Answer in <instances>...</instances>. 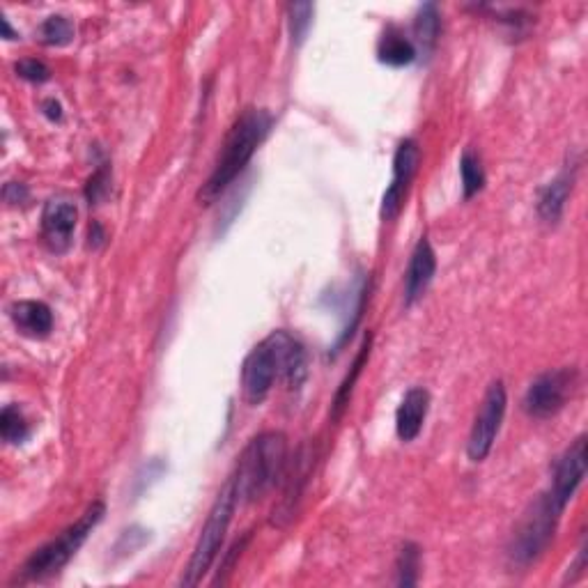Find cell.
I'll list each match as a JSON object with an SVG mask.
<instances>
[{
	"mask_svg": "<svg viewBox=\"0 0 588 588\" xmlns=\"http://www.w3.org/2000/svg\"><path fill=\"white\" fill-rule=\"evenodd\" d=\"M288 453V437L283 432L272 430L253 437L239 455L237 474L232 476L237 504H253L283 483L290 464Z\"/></svg>",
	"mask_w": 588,
	"mask_h": 588,
	"instance_id": "cell-1",
	"label": "cell"
},
{
	"mask_svg": "<svg viewBox=\"0 0 588 588\" xmlns=\"http://www.w3.org/2000/svg\"><path fill=\"white\" fill-rule=\"evenodd\" d=\"M269 127H272V118H269L265 111L249 108V111L239 115L235 125L230 129L226 143H223L221 157L216 161L212 175L207 177V182L198 193L200 203L212 205L214 200L242 175L246 164H249L253 154L258 152L260 143L265 141Z\"/></svg>",
	"mask_w": 588,
	"mask_h": 588,
	"instance_id": "cell-2",
	"label": "cell"
},
{
	"mask_svg": "<svg viewBox=\"0 0 588 588\" xmlns=\"http://www.w3.org/2000/svg\"><path fill=\"white\" fill-rule=\"evenodd\" d=\"M104 515L106 506L102 501H92L79 520L72 526H67L58 538H53L51 543L35 549L33 556L26 561V566H23V577L37 582V579H46L56 575L58 570H63L83 547L90 533L95 531V526L104 520Z\"/></svg>",
	"mask_w": 588,
	"mask_h": 588,
	"instance_id": "cell-3",
	"label": "cell"
},
{
	"mask_svg": "<svg viewBox=\"0 0 588 588\" xmlns=\"http://www.w3.org/2000/svg\"><path fill=\"white\" fill-rule=\"evenodd\" d=\"M235 508H237V492H235V485H232V478H230V481L223 485L219 497H216L210 515H207L203 531H200L198 543H196V547H193L191 561H189V566H187V570H184V577H182L184 586L200 584L207 572H210L212 563L216 561V556H219V552H221L223 540H226V533H228V526L232 522V515H235Z\"/></svg>",
	"mask_w": 588,
	"mask_h": 588,
	"instance_id": "cell-4",
	"label": "cell"
},
{
	"mask_svg": "<svg viewBox=\"0 0 588 588\" xmlns=\"http://www.w3.org/2000/svg\"><path fill=\"white\" fill-rule=\"evenodd\" d=\"M561 513L563 508L549 497V492L540 494L533 501L531 508L524 513L520 526L515 529L513 543H510L508 549L513 563H517V566H531L538 556H543L549 543H552Z\"/></svg>",
	"mask_w": 588,
	"mask_h": 588,
	"instance_id": "cell-5",
	"label": "cell"
},
{
	"mask_svg": "<svg viewBox=\"0 0 588 588\" xmlns=\"http://www.w3.org/2000/svg\"><path fill=\"white\" fill-rule=\"evenodd\" d=\"M579 373L577 368H556L533 379L529 389L524 393V412L531 419H552L566 407V402L572 398L577 389Z\"/></svg>",
	"mask_w": 588,
	"mask_h": 588,
	"instance_id": "cell-6",
	"label": "cell"
},
{
	"mask_svg": "<svg viewBox=\"0 0 588 588\" xmlns=\"http://www.w3.org/2000/svg\"><path fill=\"white\" fill-rule=\"evenodd\" d=\"M281 375V347L276 331L255 345L242 366V391L249 405H260Z\"/></svg>",
	"mask_w": 588,
	"mask_h": 588,
	"instance_id": "cell-7",
	"label": "cell"
},
{
	"mask_svg": "<svg viewBox=\"0 0 588 588\" xmlns=\"http://www.w3.org/2000/svg\"><path fill=\"white\" fill-rule=\"evenodd\" d=\"M506 386L501 379L490 384L485 398L481 402V409H478L474 425H471L469 441H467V455L471 462H483L487 455H490L494 441L499 437L501 423H504L506 416Z\"/></svg>",
	"mask_w": 588,
	"mask_h": 588,
	"instance_id": "cell-8",
	"label": "cell"
},
{
	"mask_svg": "<svg viewBox=\"0 0 588 588\" xmlns=\"http://www.w3.org/2000/svg\"><path fill=\"white\" fill-rule=\"evenodd\" d=\"M313 467L315 448L311 444H304L297 451V455H294L292 464H288V471H285L283 476V497L272 513L274 526H285L292 520L294 513H297V506L301 497H304V490L308 485V478L313 474Z\"/></svg>",
	"mask_w": 588,
	"mask_h": 588,
	"instance_id": "cell-9",
	"label": "cell"
},
{
	"mask_svg": "<svg viewBox=\"0 0 588 588\" xmlns=\"http://www.w3.org/2000/svg\"><path fill=\"white\" fill-rule=\"evenodd\" d=\"M421 161V150L419 143L407 138L402 141L396 150V157H393V180L391 187L386 189L384 200H382V216L384 219H396L398 212L402 210L407 198V189L412 184L416 170H419Z\"/></svg>",
	"mask_w": 588,
	"mask_h": 588,
	"instance_id": "cell-10",
	"label": "cell"
},
{
	"mask_svg": "<svg viewBox=\"0 0 588 588\" xmlns=\"http://www.w3.org/2000/svg\"><path fill=\"white\" fill-rule=\"evenodd\" d=\"M586 437H577L572 441L570 448L561 455V460L556 462L554 469V481L552 490H549V497H552L556 504L563 510L570 504V499L575 497L579 485L584 483L586 476Z\"/></svg>",
	"mask_w": 588,
	"mask_h": 588,
	"instance_id": "cell-11",
	"label": "cell"
},
{
	"mask_svg": "<svg viewBox=\"0 0 588 588\" xmlns=\"http://www.w3.org/2000/svg\"><path fill=\"white\" fill-rule=\"evenodd\" d=\"M79 221V210L72 200L51 198L42 212V239L51 253H67Z\"/></svg>",
	"mask_w": 588,
	"mask_h": 588,
	"instance_id": "cell-12",
	"label": "cell"
},
{
	"mask_svg": "<svg viewBox=\"0 0 588 588\" xmlns=\"http://www.w3.org/2000/svg\"><path fill=\"white\" fill-rule=\"evenodd\" d=\"M437 272V255L432 251V246L428 239H421L416 244V249L412 253V260H409V269H407V278H405V304L412 306L419 301L425 290L430 288L432 278H435Z\"/></svg>",
	"mask_w": 588,
	"mask_h": 588,
	"instance_id": "cell-13",
	"label": "cell"
},
{
	"mask_svg": "<svg viewBox=\"0 0 588 588\" xmlns=\"http://www.w3.org/2000/svg\"><path fill=\"white\" fill-rule=\"evenodd\" d=\"M430 409V393L423 389V386H414L405 393L402 398L398 412H396V432L400 441H414L421 435L425 416H428Z\"/></svg>",
	"mask_w": 588,
	"mask_h": 588,
	"instance_id": "cell-14",
	"label": "cell"
},
{
	"mask_svg": "<svg viewBox=\"0 0 588 588\" xmlns=\"http://www.w3.org/2000/svg\"><path fill=\"white\" fill-rule=\"evenodd\" d=\"M10 317L19 334L26 338H46L53 329V313L44 301H14L10 306Z\"/></svg>",
	"mask_w": 588,
	"mask_h": 588,
	"instance_id": "cell-15",
	"label": "cell"
},
{
	"mask_svg": "<svg viewBox=\"0 0 588 588\" xmlns=\"http://www.w3.org/2000/svg\"><path fill=\"white\" fill-rule=\"evenodd\" d=\"M572 184H575V168L563 170L559 177H554L547 187L540 191L538 198V214L540 219L547 223H556L561 219L563 210H566V203L570 198Z\"/></svg>",
	"mask_w": 588,
	"mask_h": 588,
	"instance_id": "cell-16",
	"label": "cell"
},
{
	"mask_svg": "<svg viewBox=\"0 0 588 588\" xmlns=\"http://www.w3.org/2000/svg\"><path fill=\"white\" fill-rule=\"evenodd\" d=\"M379 63L389 67H405L416 60V46L396 28H389L377 44Z\"/></svg>",
	"mask_w": 588,
	"mask_h": 588,
	"instance_id": "cell-17",
	"label": "cell"
},
{
	"mask_svg": "<svg viewBox=\"0 0 588 588\" xmlns=\"http://www.w3.org/2000/svg\"><path fill=\"white\" fill-rule=\"evenodd\" d=\"M370 343H373V338L366 336V340H363V345H361V350H359L357 361L352 363L350 373H347V377L343 379V384H340V389L336 391L334 407H331V419H334V421H338L340 416H343L345 409H347V405H350V398H352L354 384H357L359 375L363 373V366H366V361H368V357H370Z\"/></svg>",
	"mask_w": 588,
	"mask_h": 588,
	"instance_id": "cell-18",
	"label": "cell"
},
{
	"mask_svg": "<svg viewBox=\"0 0 588 588\" xmlns=\"http://www.w3.org/2000/svg\"><path fill=\"white\" fill-rule=\"evenodd\" d=\"M439 28H441V19H439L437 5L435 3L423 5L414 19V35H416V42L421 44L423 53H430L432 49H435Z\"/></svg>",
	"mask_w": 588,
	"mask_h": 588,
	"instance_id": "cell-19",
	"label": "cell"
},
{
	"mask_svg": "<svg viewBox=\"0 0 588 588\" xmlns=\"http://www.w3.org/2000/svg\"><path fill=\"white\" fill-rule=\"evenodd\" d=\"M460 175H462V191L464 198H474L485 187V170L481 166V159L474 152L467 150L460 159Z\"/></svg>",
	"mask_w": 588,
	"mask_h": 588,
	"instance_id": "cell-20",
	"label": "cell"
},
{
	"mask_svg": "<svg viewBox=\"0 0 588 588\" xmlns=\"http://www.w3.org/2000/svg\"><path fill=\"white\" fill-rule=\"evenodd\" d=\"M0 435L7 441V444H21L30 435L26 416L21 414L19 407L7 405L3 412H0Z\"/></svg>",
	"mask_w": 588,
	"mask_h": 588,
	"instance_id": "cell-21",
	"label": "cell"
},
{
	"mask_svg": "<svg viewBox=\"0 0 588 588\" xmlns=\"http://www.w3.org/2000/svg\"><path fill=\"white\" fill-rule=\"evenodd\" d=\"M398 586H416L419 582V570H421V549L414 543H405L398 554Z\"/></svg>",
	"mask_w": 588,
	"mask_h": 588,
	"instance_id": "cell-22",
	"label": "cell"
},
{
	"mask_svg": "<svg viewBox=\"0 0 588 588\" xmlns=\"http://www.w3.org/2000/svg\"><path fill=\"white\" fill-rule=\"evenodd\" d=\"M40 40L46 46H65L74 40V26L67 17H49L40 28Z\"/></svg>",
	"mask_w": 588,
	"mask_h": 588,
	"instance_id": "cell-23",
	"label": "cell"
},
{
	"mask_svg": "<svg viewBox=\"0 0 588 588\" xmlns=\"http://www.w3.org/2000/svg\"><path fill=\"white\" fill-rule=\"evenodd\" d=\"M313 23V5L311 3H297L290 5V33L294 42H304V37L308 33Z\"/></svg>",
	"mask_w": 588,
	"mask_h": 588,
	"instance_id": "cell-24",
	"label": "cell"
},
{
	"mask_svg": "<svg viewBox=\"0 0 588 588\" xmlns=\"http://www.w3.org/2000/svg\"><path fill=\"white\" fill-rule=\"evenodd\" d=\"M14 69H17V74L21 76L23 81H30V83H44V81L51 79V69L37 58L19 60V63L14 65Z\"/></svg>",
	"mask_w": 588,
	"mask_h": 588,
	"instance_id": "cell-25",
	"label": "cell"
},
{
	"mask_svg": "<svg viewBox=\"0 0 588 588\" xmlns=\"http://www.w3.org/2000/svg\"><path fill=\"white\" fill-rule=\"evenodd\" d=\"M106 193H108V173L106 170H97V173L90 177L88 187H85V198H88L92 205V203H99Z\"/></svg>",
	"mask_w": 588,
	"mask_h": 588,
	"instance_id": "cell-26",
	"label": "cell"
},
{
	"mask_svg": "<svg viewBox=\"0 0 588 588\" xmlns=\"http://www.w3.org/2000/svg\"><path fill=\"white\" fill-rule=\"evenodd\" d=\"M249 540H251V533H246V536H244L242 540H237V543L230 547V552H228V556H226V561H223V566H221V570H219V577L214 579V584L223 582V577H226L228 572H232V566H235L237 556L244 552V547H246V543H249Z\"/></svg>",
	"mask_w": 588,
	"mask_h": 588,
	"instance_id": "cell-27",
	"label": "cell"
},
{
	"mask_svg": "<svg viewBox=\"0 0 588 588\" xmlns=\"http://www.w3.org/2000/svg\"><path fill=\"white\" fill-rule=\"evenodd\" d=\"M26 198H28V191H26V187H21V184H7V187H5V200H7V203L17 205V203H23Z\"/></svg>",
	"mask_w": 588,
	"mask_h": 588,
	"instance_id": "cell-28",
	"label": "cell"
},
{
	"mask_svg": "<svg viewBox=\"0 0 588 588\" xmlns=\"http://www.w3.org/2000/svg\"><path fill=\"white\" fill-rule=\"evenodd\" d=\"M44 113L49 115L51 120H63V106H60L56 99H46V102L42 104Z\"/></svg>",
	"mask_w": 588,
	"mask_h": 588,
	"instance_id": "cell-29",
	"label": "cell"
},
{
	"mask_svg": "<svg viewBox=\"0 0 588 588\" xmlns=\"http://www.w3.org/2000/svg\"><path fill=\"white\" fill-rule=\"evenodd\" d=\"M102 242H104L102 226H99V223H95V226L90 228V246H99Z\"/></svg>",
	"mask_w": 588,
	"mask_h": 588,
	"instance_id": "cell-30",
	"label": "cell"
},
{
	"mask_svg": "<svg viewBox=\"0 0 588 588\" xmlns=\"http://www.w3.org/2000/svg\"><path fill=\"white\" fill-rule=\"evenodd\" d=\"M3 30H5V40H17V37H19V35H14V30H12L10 21H7V19H3Z\"/></svg>",
	"mask_w": 588,
	"mask_h": 588,
	"instance_id": "cell-31",
	"label": "cell"
}]
</instances>
